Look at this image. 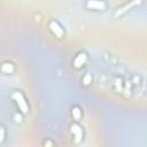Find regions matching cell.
<instances>
[{"mask_svg":"<svg viewBox=\"0 0 147 147\" xmlns=\"http://www.w3.org/2000/svg\"><path fill=\"white\" fill-rule=\"evenodd\" d=\"M11 98L13 100L15 101V103L17 105V107L20 108V110L23 113V114H26L29 111V106H28V102L24 98V95L21 93V92H14L11 94Z\"/></svg>","mask_w":147,"mask_h":147,"instance_id":"6da1fadb","label":"cell"},{"mask_svg":"<svg viewBox=\"0 0 147 147\" xmlns=\"http://www.w3.org/2000/svg\"><path fill=\"white\" fill-rule=\"evenodd\" d=\"M85 7L87 9H93V10H105L106 9V2L99 1V0H90V1L85 2Z\"/></svg>","mask_w":147,"mask_h":147,"instance_id":"7a4b0ae2","label":"cell"},{"mask_svg":"<svg viewBox=\"0 0 147 147\" xmlns=\"http://www.w3.org/2000/svg\"><path fill=\"white\" fill-rule=\"evenodd\" d=\"M48 26H49V30L52 31V33H53L55 37L62 38V37L64 36V31H63L62 26L59 24V22H56V21H51Z\"/></svg>","mask_w":147,"mask_h":147,"instance_id":"3957f363","label":"cell"},{"mask_svg":"<svg viewBox=\"0 0 147 147\" xmlns=\"http://www.w3.org/2000/svg\"><path fill=\"white\" fill-rule=\"evenodd\" d=\"M86 61H87V55H86V53H85V52H80V53H78V54L75 56V59H74V67H75L76 69H79V68H82V67L86 63Z\"/></svg>","mask_w":147,"mask_h":147,"instance_id":"277c9868","label":"cell"},{"mask_svg":"<svg viewBox=\"0 0 147 147\" xmlns=\"http://www.w3.org/2000/svg\"><path fill=\"white\" fill-rule=\"evenodd\" d=\"M71 132L75 137V142L79 144L83 139V129L78 125V124H72L71 125Z\"/></svg>","mask_w":147,"mask_h":147,"instance_id":"5b68a950","label":"cell"},{"mask_svg":"<svg viewBox=\"0 0 147 147\" xmlns=\"http://www.w3.org/2000/svg\"><path fill=\"white\" fill-rule=\"evenodd\" d=\"M15 70V67L11 62H5L1 64V71L5 74H13Z\"/></svg>","mask_w":147,"mask_h":147,"instance_id":"8992f818","label":"cell"},{"mask_svg":"<svg viewBox=\"0 0 147 147\" xmlns=\"http://www.w3.org/2000/svg\"><path fill=\"white\" fill-rule=\"evenodd\" d=\"M138 3H140V1H132V2H130V3H126L124 7H122V8H119V9L117 10V13H116V16H118V15H122L124 11H126L127 9H130L131 7H133V6L138 5Z\"/></svg>","mask_w":147,"mask_h":147,"instance_id":"52a82bcc","label":"cell"},{"mask_svg":"<svg viewBox=\"0 0 147 147\" xmlns=\"http://www.w3.org/2000/svg\"><path fill=\"white\" fill-rule=\"evenodd\" d=\"M71 115H72V117H74L76 121H78V119L80 118V116H82V110L79 109V107H77V106L72 107V109H71Z\"/></svg>","mask_w":147,"mask_h":147,"instance_id":"ba28073f","label":"cell"},{"mask_svg":"<svg viewBox=\"0 0 147 147\" xmlns=\"http://www.w3.org/2000/svg\"><path fill=\"white\" fill-rule=\"evenodd\" d=\"M91 82H92V77H91L90 74H87V75H85V76L83 77V83H84L85 85H88Z\"/></svg>","mask_w":147,"mask_h":147,"instance_id":"9c48e42d","label":"cell"},{"mask_svg":"<svg viewBox=\"0 0 147 147\" xmlns=\"http://www.w3.org/2000/svg\"><path fill=\"white\" fill-rule=\"evenodd\" d=\"M5 139V129L3 127H0V142Z\"/></svg>","mask_w":147,"mask_h":147,"instance_id":"30bf717a","label":"cell"}]
</instances>
